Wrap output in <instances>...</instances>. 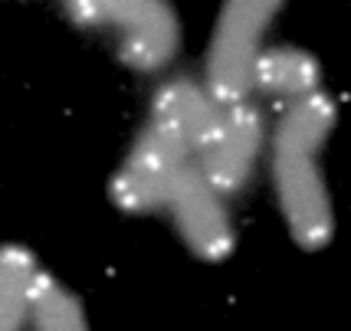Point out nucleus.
Returning a JSON list of instances; mask_svg holds the SVG:
<instances>
[{"mask_svg":"<svg viewBox=\"0 0 351 331\" xmlns=\"http://www.w3.org/2000/svg\"><path fill=\"white\" fill-rule=\"evenodd\" d=\"M33 275H36V259L23 246L0 249V331L23 325L30 312Z\"/></svg>","mask_w":351,"mask_h":331,"instance_id":"obj_9","label":"nucleus"},{"mask_svg":"<svg viewBox=\"0 0 351 331\" xmlns=\"http://www.w3.org/2000/svg\"><path fill=\"white\" fill-rule=\"evenodd\" d=\"M27 315L36 321V328L46 331H82L86 328V315L79 299L66 286H60L53 275L36 269L30 289V312Z\"/></svg>","mask_w":351,"mask_h":331,"instance_id":"obj_10","label":"nucleus"},{"mask_svg":"<svg viewBox=\"0 0 351 331\" xmlns=\"http://www.w3.org/2000/svg\"><path fill=\"white\" fill-rule=\"evenodd\" d=\"M263 145V121L260 112L246 102L220 108V125L207 148L200 151V171L214 184L217 194H233L240 191L253 171V161Z\"/></svg>","mask_w":351,"mask_h":331,"instance_id":"obj_6","label":"nucleus"},{"mask_svg":"<svg viewBox=\"0 0 351 331\" xmlns=\"http://www.w3.org/2000/svg\"><path fill=\"white\" fill-rule=\"evenodd\" d=\"M165 207H171L191 253H197L207 262H220V259L230 256L233 226H230V217L220 204V194L214 191V184L204 177V171L197 164H191V161L181 164Z\"/></svg>","mask_w":351,"mask_h":331,"instance_id":"obj_5","label":"nucleus"},{"mask_svg":"<svg viewBox=\"0 0 351 331\" xmlns=\"http://www.w3.org/2000/svg\"><path fill=\"white\" fill-rule=\"evenodd\" d=\"M319 62L306 49H289V46L260 53L253 62V75H250L253 89H263L269 95H289V99H302V95L319 92Z\"/></svg>","mask_w":351,"mask_h":331,"instance_id":"obj_8","label":"nucleus"},{"mask_svg":"<svg viewBox=\"0 0 351 331\" xmlns=\"http://www.w3.org/2000/svg\"><path fill=\"white\" fill-rule=\"evenodd\" d=\"M286 0H227L207 53V92L217 106L243 102L250 75L263 49V33Z\"/></svg>","mask_w":351,"mask_h":331,"instance_id":"obj_2","label":"nucleus"},{"mask_svg":"<svg viewBox=\"0 0 351 331\" xmlns=\"http://www.w3.org/2000/svg\"><path fill=\"white\" fill-rule=\"evenodd\" d=\"M220 108L223 106H217L214 99H210V92L197 89L187 79H178V82H171V86H165V89L158 92L152 112L174 121L184 132V138L191 141L194 154H200V151L207 148V141L214 138L217 125H220Z\"/></svg>","mask_w":351,"mask_h":331,"instance_id":"obj_7","label":"nucleus"},{"mask_svg":"<svg viewBox=\"0 0 351 331\" xmlns=\"http://www.w3.org/2000/svg\"><path fill=\"white\" fill-rule=\"evenodd\" d=\"M335 125V102L325 92L302 95L289 106L276 128L273 174L279 207L292 240L302 249H322L332 243L335 217L319 171V148Z\"/></svg>","mask_w":351,"mask_h":331,"instance_id":"obj_1","label":"nucleus"},{"mask_svg":"<svg viewBox=\"0 0 351 331\" xmlns=\"http://www.w3.org/2000/svg\"><path fill=\"white\" fill-rule=\"evenodd\" d=\"M82 27H119L122 56L135 69H158L178 49V20L165 0H66Z\"/></svg>","mask_w":351,"mask_h":331,"instance_id":"obj_4","label":"nucleus"},{"mask_svg":"<svg viewBox=\"0 0 351 331\" xmlns=\"http://www.w3.org/2000/svg\"><path fill=\"white\" fill-rule=\"evenodd\" d=\"M191 141L165 115L152 112L145 132L138 135L135 148L128 151L125 164L112 177V200L125 213H152L168 204L171 184L181 164L191 158Z\"/></svg>","mask_w":351,"mask_h":331,"instance_id":"obj_3","label":"nucleus"}]
</instances>
